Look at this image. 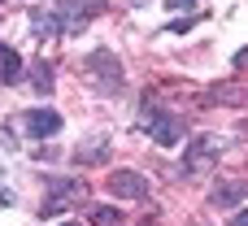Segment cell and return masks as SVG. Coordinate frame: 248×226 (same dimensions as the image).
Returning a JSON list of instances; mask_svg holds the SVG:
<instances>
[{
    "label": "cell",
    "mask_w": 248,
    "mask_h": 226,
    "mask_svg": "<svg viewBox=\"0 0 248 226\" xmlns=\"http://www.w3.org/2000/svg\"><path fill=\"white\" fill-rule=\"evenodd\" d=\"M26 131L39 135V139H44V135H57V131H61V113H57V109H35V113L26 118Z\"/></svg>",
    "instance_id": "6"
},
{
    "label": "cell",
    "mask_w": 248,
    "mask_h": 226,
    "mask_svg": "<svg viewBox=\"0 0 248 226\" xmlns=\"http://www.w3.org/2000/svg\"><path fill=\"white\" fill-rule=\"evenodd\" d=\"M92 222L96 226H122V213L109 209V205H100V209H92Z\"/></svg>",
    "instance_id": "10"
},
{
    "label": "cell",
    "mask_w": 248,
    "mask_h": 226,
    "mask_svg": "<svg viewBox=\"0 0 248 226\" xmlns=\"http://www.w3.org/2000/svg\"><path fill=\"white\" fill-rule=\"evenodd\" d=\"M65 226H78V222H65Z\"/></svg>",
    "instance_id": "14"
},
{
    "label": "cell",
    "mask_w": 248,
    "mask_h": 226,
    "mask_svg": "<svg viewBox=\"0 0 248 226\" xmlns=\"http://www.w3.org/2000/svg\"><path fill=\"white\" fill-rule=\"evenodd\" d=\"M218 152H222V139L205 135V139H196V148L187 152V161H183V166H187V170H205V166H209V161H214Z\"/></svg>",
    "instance_id": "5"
},
{
    "label": "cell",
    "mask_w": 248,
    "mask_h": 226,
    "mask_svg": "<svg viewBox=\"0 0 248 226\" xmlns=\"http://www.w3.org/2000/svg\"><path fill=\"white\" fill-rule=\"evenodd\" d=\"M87 70L96 74V83H100L105 91H118V87H122V65H118L113 52H105V48L92 52V57H87Z\"/></svg>",
    "instance_id": "2"
},
{
    "label": "cell",
    "mask_w": 248,
    "mask_h": 226,
    "mask_svg": "<svg viewBox=\"0 0 248 226\" xmlns=\"http://www.w3.org/2000/svg\"><path fill=\"white\" fill-rule=\"evenodd\" d=\"M148 135H153L157 148H174L179 135H183V122L174 113H148Z\"/></svg>",
    "instance_id": "4"
},
{
    "label": "cell",
    "mask_w": 248,
    "mask_h": 226,
    "mask_svg": "<svg viewBox=\"0 0 248 226\" xmlns=\"http://www.w3.org/2000/svg\"><path fill=\"white\" fill-rule=\"evenodd\" d=\"M231 226H248V209H240V213L231 218Z\"/></svg>",
    "instance_id": "13"
},
{
    "label": "cell",
    "mask_w": 248,
    "mask_h": 226,
    "mask_svg": "<svg viewBox=\"0 0 248 226\" xmlns=\"http://www.w3.org/2000/svg\"><path fill=\"white\" fill-rule=\"evenodd\" d=\"M144 226H153V222H144Z\"/></svg>",
    "instance_id": "15"
},
{
    "label": "cell",
    "mask_w": 248,
    "mask_h": 226,
    "mask_svg": "<svg viewBox=\"0 0 248 226\" xmlns=\"http://www.w3.org/2000/svg\"><path fill=\"white\" fill-rule=\"evenodd\" d=\"M105 187H109L118 200H144V196H148V179L135 174V170H113Z\"/></svg>",
    "instance_id": "3"
},
{
    "label": "cell",
    "mask_w": 248,
    "mask_h": 226,
    "mask_svg": "<svg viewBox=\"0 0 248 226\" xmlns=\"http://www.w3.org/2000/svg\"><path fill=\"white\" fill-rule=\"evenodd\" d=\"M31 83H35L39 91H52V65H44V61H39V65H35V78H31Z\"/></svg>",
    "instance_id": "11"
},
{
    "label": "cell",
    "mask_w": 248,
    "mask_h": 226,
    "mask_svg": "<svg viewBox=\"0 0 248 226\" xmlns=\"http://www.w3.org/2000/svg\"><path fill=\"white\" fill-rule=\"evenodd\" d=\"M31 22H35V30H44V35H52V30H57V17H52V13H35Z\"/></svg>",
    "instance_id": "12"
},
{
    "label": "cell",
    "mask_w": 248,
    "mask_h": 226,
    "mask_svg": "<svg viewBox=\"0 0 248 226\" xmlns=\"http://www.w3.org/2000/svg\"><path fill=\"white\" fill-rule=\"evenodd\" d=\"M105 157H109V152H105V139H92L87 148H78V152H74V161H78V166H100Z\"/></svg>",
    "instance_id": "8"
},
{
    "label": "cell",
    "mask_w": 248,
    "mask_h": 226,
    "mask_svg": "<svg viewBox=\"0 0 248 226\" xmlns=\"http://www.w3.org/2000/svg\"><path fill=\"white\" fill-rule=\"evenodd\" d=\"M248 192V183H231V187H222V192H214V205H235L240 196Z\"/></svg>",
    "instance_id": "9"
},
{
    "label": "cell",
    "mask_w": 248,
    "mask_h": 226,
    "mask_svg": "<svg viewBox=\"0 0 248 226\" xmlns=\"http://www.w3.org/2000/svg\"><path fill=\"white\" fill-rule=\"evenodd\" d=\"M22 78V57L13 48H0V83H17Z\"/></svg>",
    "instance_id": "7"
},
{
    "label": "cell",
    "mask_w": 248,
    "mask_h": 226,
    "mask_svg": "<svg viewBox=\"0 0 248 226\" xmlns=\"http://www.w3.org/2000/svg\"><path fill=\"white\" fill-rule=\"evenodd\" d=\"M83 196H87V187H83V183H74V179H52V183H48V200H44V218L74 209Z\"/></svg>",
    "instance_id": "1"
}]
</instances>
